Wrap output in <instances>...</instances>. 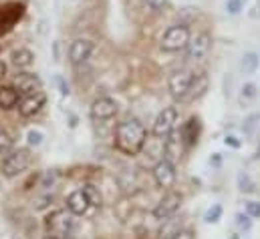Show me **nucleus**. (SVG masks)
<instances>
[{
	"label": "nucleus",
	"instance_id": "1a4fd4ad",
	"mask_svg": "<svg viewBox=\"0 0 260 239\" xmlns=\"http://www.w3.org/2000/svg\"><path fill=\"white\" fill-rule=\"evenodd\" d=\"M22 14H24V4L12 2V4L0 6V34H6L8 30H12V26L22 18Z\"/></svg>",
	"mask_w": 260,
	"mask_h": 239
},
{
	"label": "nucleus",
	"instance_id": "393cba45",
	"mask_svg": "<svg viewBox=\"0 0 260 239\" xmlns=\"http://www.w3.org/2000/svg\"><path fill=\"white\" fill-rule=\"evenodd\" d=\"M220 217H222V205H212L208 211H206V223H216V221H220Z\"/></svg>",
	"mask_w": 260,
	"mask_h": 239
},
{
	"label": "nucleus",
	"instance_id": "39448f33",
	"mask_svg": "<svg viewBox=\"0 0 260 239\" xmlns=\"http://www.w3.org/2000/svg\"><path fill=\"white\" fill-rule=\"evenodd\" d=\"M47 227L51 233H59L67 237L73 229H75V215L69 209H61V211H53L47 217Z\"/></svg>",
	"mask_w": 260,
	"mask_h": 239
},
{
	"label": "nucleus",
	"instance_id": "f8f14e48",
	"mask_svg": "<svg viewBox=\"0 0 260 239\" xmlns=\"http://www.w3.org/2000/svg\"><path fill=\"white\" fill-rule=\"evenodd\" d=\"M153 179L164 189L174 187V183H176V165L172 161H168V159H161L153 167Z\"/></svg>",
	"mask_w": 260,
	"mask_h": 239
},
{
	"label": "nucleus",
	"instance_id": "7ed1b4c3",
	"mask_svg": "<svg viewBox=\"0 0 260 239\" xmlns=\"http://www.w3.org/2000/svg\"><path fill=\"white\" fill-rule=\"evenodd\" d=\"M30 161H32V157H30L28 149H16V151H12V153H8V155L4 157L0 171H2L4 177L12 179V177L24 173V171L28 169Z\"/></svg>",
	"mask_w": 260,
	"mask_h": 239
},
{
	"label": "nucleus",
	"instance_id": "473e14b6",
	"mask_svg": "<svg viewBox=\"0 0 260 239\" xmlns=\"http://www.w3.org/2000/svg\"><path fill=\"white\" fill-rule=\"evenodd\" d=\"M172 239H194V233L188 231V229H182V231H178Z\"/></svg>",
	"mask_w": 260,
	"mask_h": 239
},
{
	"label": "nucleus",
	"instance_id": "cd10ccee",
	"mask_svg": "<svg viewBox=\"0 0 260 239\" xmlns=\"http://www.w3.org/2000/svg\"><path fill=\"white\" fill-rule=\"evenodd\" d=\"M238 185H240V191H244V193H252L254 191V183H252V179L246 173L238 175Z\"/></svg>",
	"mask_w": 260,
	"mask_h": 239
},
{
	"label": "nucleus",
	"instance_id": "c9c22d12",
	"mask_svg": "<svg viewBox=\"0 0 260 239\" xmlns=\"http://www.w3.org/2000/svg\"><path fill=\"white\" fill-rule=\"evenodd\" d=\"M45 239H67V237H63V235H59V233H49Z\"/></svg>",
	"mask_w": 260,
	"mask_h": 239
},
{
	"label": "nucleus",
	"instance_id": "5701e85b",
	"mask_svg": "<svg viewBox=\"0 0 260 239\" xmlns=\"http://www.w3.org/2000/svg\"><path fill=\"white\" fill-rule=\"evenodd\" d=\"M164 221H168V225L161 229V237L164 239H172L178 231H182V229H180V225H178V223H180V219H172V217H168V219H164Z\"/></svg>",
	"mask_w": 260,
	"mask_h": 239
},
{
	"label": "nucleus",
	"instance_id": "ddd939ff",
	"mask_svg": "<svg viewBox=\"0 0 260 239\" xmlns=\"http://www.w3.org/2000/svg\"><path fill=\"white\" fill-rule=\"evenodd\" d=\"M45 103H47V95H45L43 91H39V93H35V95L24 97V99L18 103V113H20V117L28 119V117L37 115V113L45 107Z\"/></svg>",
	"mask_w": 260,
	"mask_h": 239
},
{
	"label": "nucleus",
	"instance_id": "c85d7f7f",
	"mask_svg": "<svg viewBox=\"0 0 260 239\" xmlns=\"http://www.w3.org/2000/svg\"><path fill=\"white\" fill-rule=\"evenodd\" d=\"M26 141H28V145H30V147H39V145L43 143V133H41V131L30 129V131H28V135H26Z\"/></svg>",
	"mask_w": 260,
	"mask_h": 239
},
{
	"label": "nucleus",
	"instance_id": "aec40b11",
	"mask_svg": "<svg viewBox=\"0 0 260 239\" xmlns=\"http://www.w3.org/2000/svg\"><path fill=\"white\" fill-rule=\"evenodd\" d=\"M182 137H184V141H186L188 145H196V141H198V137H200V119H198V117L188 119V123H186L184 129H182Z\"/></svg>",
	"mask_w": 260,
	"mask_h": 239
},
{
	"label": "nucleus",
	"instance_id": "6ab92c4d",
	"mask_svg": "<svg viewBox=\"0 0 260 239\" xmlns=\"http://www.w3.org/2000/svg\"><path fill=\"white\" fill-rule=\"evenodd\" d=\"M206 91H208V74H206V72H196L192 89H190V95H188V101L200 99Z\"/></svg>",
	"mask_w": 260,
	"mask_h": 239
},
{
	"label": "nucleus",
	"instance_id": "f704fd0d",
	"mask_svg": "<svg viewBox=\"0 0 260 239\" xmlns=\"http://www.w3.org/2000/svg\"><path fill=\"white\" fill-rule=\"evenodd\" d=\"M6 70H8L6 62H4V60H0V78H4V76H6Z\"/></svg>",
	"mask_w": 260,
	"mask_h": 239
},
{
	"label": "nucleus",
	"instance_id": "f3484780",
	"mask_svg": "<svg viewBox=\"0 0 260 239\" xmlns=\"http://www.w3.org/2000/svg\"><path fill=\"white\" fill-rule=\"evenodd\" d=\"M20 103V93L14 87H0V109L10 111Z\"/></svg>",
	"mask_w": 260,
	"mask_h": 239
},
{
	"label": "nucleus",
	"instance_id": "0eeeda50",
	"mask_svg": "<svg viewBox=\"0 0 260 239\" xmlns=\"http://www.w3.org/2000/svg\"><path fill=\"white\" fill-rule=\"evenodd\" d=\"M93 51H95V47L89 38H75L71 43V49H69V60L73 66L79 68V66L89 62V59L93 57Z\"/></svg>",
	"mask_w": 260,
	"mask_h": 239
},
{
	"label": "nucleus",
	"instance_id": "6e6552de",
	"mask_svg": "<svg viewBox=\"0 0 260 239\" xmlns=\"http://www.w3.org/2000/svg\"><path fill=\"white\" fill-rule=\"evenodd\" d=\"M180 205H182V195L170 191V193H166L164 199L155 205V209H153V217L159 219V221H164V219H168V217H174L176 211L180 209Z\"/></svg>",
	"mask_w": 260,
	"mask_h": 239
},
{
	"label": "nucleus",
	"instance_id": "c756f323",
	"mask_svg": "<svg viewBox=\"0 0 260 239\" xmlns=\"http://www.w3.org/2000/svg\"><path fill=\"white\" fill-rule=\"evenodd\" d=\"M242 6H244V2L242 0H226V12L228 14H238L240 10H242Z\"/></svg>",
	"mask_w": 260,
	"mask_h": 239
},
{
	"label": "nucleus",
	"instance_id": "20e7f679",
	"mask_svg": "<svg viewBox=\"0 0 260 239\" xmlns=\"http://www.w3.org/2000/svg\"><path fill=\"white\" fill-rule=\"evenodd\" d=\"M194 76H196V72L186 70V68L172 72V74H170V81H168L170 95H172L176 101H188V95H190Z\"/></svg>",
	"mask_w": 260,
	"mask_h": 239
},
{
	"label": "nucleus",
	"instance_id": "a878e982",
	"mask_svg": "<svg viewBox=\"0 0 260 239\" xmlns=\"http://www.w3.org/2000/svg\"><path fill=\"white\" fill-rule=\"evenodd\" d=\"M143 2H145V8L149 12H153V14L164 12V8L168 6V0H143Z\"/></svg>",
	"mask_w": 260,
	"mask_h": 239
},
{
	"label": "nucleus",
	"instance_id": "b1692460",
	"mask_svg": "<svg viewBox=\"0 0 260 239\" xmlns=\"http://www.w3.org/2000/svg\"><path fill=\"white\" fill-rule=\"evenodd\" d=\"M83 191L87 193V197H89V201L93 203V207H101V193H99V189L95 187V185H85L83 187Z\"/></svg>",
	"mask_w": 260,
	"mask_h": 239
},
{
	"label": "nucleus",
	"instance_id": "bb28decb",
	"mask_svg": "<svg viewBox=\"0 0 260 239\" xmlns=\"http://www.w3.org/2000/svg\"><path fill=\"white\" fill-rule=\"evenodd\" d=\"M12 143H14V139L10 137V133L0 129V153H8L12 149Z\"/></svg>",
	"mask_w": 260,
	"mask_h": 239
},
{
	"label": "nucleus",
	"instance_id": "412c9836",
	"mask_svg": "<svg viewBox=\"0 0 260 239\" xmlns=\"http://www.w3.org/2000/svg\"><path fill=\"white\" fill-rule=\"evenodd\" d=\"M258 64H260V59L256 53H246L242 57V60H240V68H242L244 74H254L256 68H258Z\"/></svg>",
	"mask_w": 260,
	"mask_h": 239
},
{
	"label": "nucleus",
	"instance_id": "9b49d317",
	"mask_svg": "<svg viewBox=\"0 0 260 239\" xmlns=\"http://www.w3.org/2000/svg\"><path fill=\"white\" fill-rule=\"evenodd\" d=\"M117 115V103L111 97H99L91 105V117L95 121H109Z\"/></svg>",
	"mask_w": 260,
	"mask_h": 239
},
{
	"label": "nucleus",
	"instance_id": "72a5a7b5",
	"mask_svg": "<svg viewBox=\"0 0 260 239\" xmlns=\"http://www.w3.org/2000/svg\"><path fill=\"white\" fill-rule=\"evenodd\" d=\"M224 143L230 145V147H240V141H236V137H226Z\"/></svg>",
	"mask_w": 260,
	"mask_h": 239
},
{
	"label": "nucleus",
	"instance_id": "dca6fc26",
	"mask_svg": "<svg viewBox=\"0 0 260 239\" xmlns=\"http://www.w3.org/2000/svg\"><path fill=\"white\" fill-rule=\"evenodd\" d=\"M89 207H93V203L89 201V197L83 189H77L67 197V209L73 215H85L89 211Z\"/></svg>",
	"mask_w": 260,
	"mask_h": 239
},
{
	"label": "nucleus",
	"instance_id": "2f4dec72",
	"mask_svg": "<svg viewBox=\"0 0 260 239\" xmlns=\"http://www.w3.org/2000/svg\"><path fill=\"white\" fill-rule=\"evenodd\" d=\"M246 213H248L250 217H260V203H256V201L246 203Z\"/></svg>",
	"mask_w": 260,
	"mask_h": 239
},
{
	"label": "nucleus",
	"instance_id": "7c9ffc66",
	"mask_svg": "<svg viewBox=\"0 0 260 239\" xmlns=\"http://www.w3.org/2000/svg\"><path fill=\"white\" fill-rule=\"evenodd\" d=\"M236 225H238L240 229H244V231H248V229L252 227V221H250V215H244V213H238V215H236Z\"/></svg>",
	"mask_w": 260,
	"mask_h": 239
},
{
	"label": "nucleus",
	"instance_id": "4468645a",
	"mask_svg": "<svg viewBox=\"0 0 260 239\" xmlns=\"http://www.w3.org/2000/svg\"><path fill=\"white\" fill-rule=\"evenodd\" d=\"M41 87H43L41 78H39L37 74H32V72H20V74H16V78H14V89H16L20 95H24V97L39 93Z\"/></svg>",
	"mask_w": 260,
	"mask_h": 239
},
{
	"label": "nucleus",
	"instance_id": "423d86ee",
	"mask_svg": "<svg viewBox=\"0 0 260 239\" xmlns=\"http://www.w3.org/2000/svg\"><path fill=\"white\" fill-rule=\"evenodd\" d=\"M178 123V109L176 107H166L153 121V135L157 139H168V135L176 129Z\"/></svg>",
	"mask_w": 260,
	"mask_h": 239
},
{
	"label": "nucleus",
	"instance_id": "2eb2a0df",
	"mask_svg": "<svg viewBox=\"0 0 260 239\" xmlns=\"http://www.w3.org/2000/svg\"><path fill=\"white\" fill-rule=\"evenodd\" d=\"M182 145H184V137H182V133H180V131H176V129H174V131L168 135L166 143H164L166 159H168V161H172V163L180 161V157H182Z\"/></svg>",
	"mask_w": 260,
	"mask_h": 239
},
{
	"label": "nucleus",
	"instance_id": "f03ea898",
	"mask_svg": "<svg viewBox=\"0 0 260 239\" xmlns=\"http://www.w3.org/2000/svg\"><path fill=\"white\" fill-rule=\"evenodd\" d=\"M190 38H192L190 36V28L186 24H174L159 38V47L166 53H180V51H184L188 47Z\"/></svg>",
	"mask_w": 260,
	"mask_h": 239
},
{
	"label": "nucleus",
	"instance_id": "4be33fe9",
	"mask_svg": "<svg viewBox=\"0 0 260 239\" xmlns=\"http://www.w3.org/2000/svg\"><path fill=\"white\" fill-rule=\"evenodd\" d=\"M258 97V91H256V85L254 83H246L240 91V103L246 105V103H252L254 99Z\"/></svg>",
	"mask_w": 260,
	"mask_h": 239
},
{
	"label": "nucleus",
	"instance_id": "a211bd4d",
	"mask_svg": "<svg viewBox=\"0 0 260 239\" xmlns=\"http://www.w3.org/2000/svg\"><path fill=\"white\" fill-rule=\"evenodd\" d=\"M10 62H12V66H16V68L22 70V68H28L35 62V55L28 49H16L12 53V57H10Z\"/></svg>",
	"mask_w": 260,
	"mask_h": 239
},
{
	"label": "nucleus",
	"instance_id": "9d476101",
	"mask_svg": "<svg viewBox=\"0 0 260 239\" xmlns=\"http://www.w3.org/2000/svg\"><path fill=\"white\" fill-rule=\"evenodd\" d=\"M210 47H212V36H210L208 32H198L196 36L190 38V43H188V47H186L188 59L190 60L206 59V55L210 53Z\"/></svg>",
	"mask_w": 260,
	"mask_h": 239
},
{
	"label": "nucleus",
	"instance_id": "f257e3e1",
	"mask_svg": "<svg viewBox=\"0 0 260 239\" xmlns=\"http://www.w3.org/2000/svg\"><path fill=\"white\" fill-rule=\"evenodd\" d=\"M147 141V129L139 119L123 121L115 129V149L123 155H137Z\"/></svg>",
	"mask_w": 260,
	"mask_h": 239
}]
</instances>
